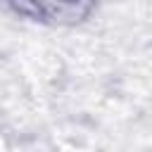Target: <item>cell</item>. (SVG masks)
<instances>
[{
    "instance_id": "cell-1",
    "label": "cell",
    "mask_w": 152,
    "mask_h": 152,
    "mask_svg": "<svg viewBox=\"0 0 152 152\" xmlns=\"http://www.w3.org/2000/svg\"><path fill=\"white\" fill-rule=\"evenodd\" d=\"M14 10L26 14V17H45V7L38 0H12Z\"/></svg>"
}]
</instances>
